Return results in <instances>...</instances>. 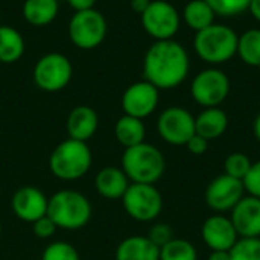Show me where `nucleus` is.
I'll return each mask as SVG.
<instances>
[{
    "label": "nucleus",
    "instance_id": "40",
    "mask_svg": "<svg viewBox=\"0 0 260 260\" xmlns=\"http://www.w3.org/2000/svg\"><path fill=\"white\" fill-rule=\"evenodd\" d=\"M2 232H3V229H2V222H0V236H2Z\"/></svg>",
    "mask_w": 260,
    "mask_h": 260
},
{
    "label": "nucleus",
    "instance_id": "38",
    "mask_svg": "<svg viewBox=\"0 0 260 260\" xmlns=\"http://www.w3.org/2000/svg\"><path fill=\"white\" fill-rule=\"evenodd\" d=\"M248 11L251 12V15H253L257 21H260V0H251Z\"/></svg>",
    "mask_w": 260,
    "mask_h": 260
},
{
    "label": "nucleus",
    "instance_id": "24",
    "mask_svg": "<svg viewBox=\"0 0 260 260\" xmlns=\"http://www.w3.org/2000/svg\"><path fill=\"white\" fill-rule=\"evenodd\" d=\"M181 17L190 29L200 32L215 23L216 14L206 0H190L186 3Z\"/></svg>",
    "mask_w": 260,
    "mask_h": 260
},
{
    "label": "nucleus",
    "instance_id": "14",
    "mask_svg": "<svg viewBox=\"0 0 260 260\" xmlns=\"http://www.w3.org/2000/svg\"><path fill=\"white\" fill-rule=\"evenodd\" d=\"M47 204L49 198L35 186H23L17 189L11 200L14 215L29 224L47 215Z\"/></svg>",
    "mask_w": 260,
    "mask_h": 260
},
{
    "label": "nucleus",
    "instance_id": "11",
    "mask_svg": "<svg viewBox=\"0 0 260 260\" xmlns=\"http://www.w3.org/2000/svg\"><path fill=\"white\" fill-rule=\"evenodd\" d=\"M157 133L172 146H186L195 134V117L183 107H169L157 119Z\"/></svg>",
    "mask_w": 260,
    "mask_h": 260
},
{
    "label": "nucleus",
    "instance_id": "36",
    "mask_svg": "<svg viewBox=\"0 0 260 260\" xmlns=\"http://www.w3.org/2000/svg\"><path fill=\"white\" fill-rule=\"evenodd\" d=\"M149 3H151V0H131V2H129L131 9H133L136 14H139V15H142V14L146 11V8L149 6Z\"/></svg>",
    "mask_w": 260,
    "mask_h": 260
},
{
    "label": "nucleus",
    "instance_id": "39",
    "mask_svg": "<svg viewBox=\"0 0 260 260\" xmlns=\"http://www.w3.org/2000/svg\"><path fill=\"white\" fill-rule=\"evenodd\" d=\"M253 133H254L256 140L260 143V111L257 113L256 119H254V123H253Z\"/></svg>",
    "mask_w": 260,
    "mask_h": 260
},
{
    "label": "nucleus",
    "instance_id": "35",
    "mask_svg": "<svg viewBox=\"0 0 260 260\" xmlns=\"http://www.w3.org/2000/svg\"><path fill=\"white\" fill-rule=\"evenodd\" d=\"M98 0H67V3L75 9V11H85V9H93Z\"/></svg>",
    "mask_w": 260,
    "mask_h": 260
},
{
    "label": "nucleus",
    "instance_id": "1",
    "mask_svg": "<svg viewBox=\"0 0 260 260\" xmlns=\"http://www.w3.org/2000/svg\"><path fill=\"white\" fill-rule=\"evenodd\" d=\"M190 70L186 47L172 40L154 41L143 58V78L158 90L180 87Z\"/></svg>",
    "mask_w": 260,
    "mask_h": 260
},
{
    "label": "nucleus",
    "instance_id": "19",
    "mask_svg": "<svg viewBox=\"0 0 260 260\" xmlns=\"http://www.w3.org/2000/svg\"><path fill=\"white\" fill-rule=\"evenodd\" d=\"M116 260H160V248L146 236L133 235L125 238L116 248Z\"/></svg>",
    "mask_w": 260,
    "mask_h": 260
},
{
    "label": "nucleus",
    "instance_id": "10",
    "mask_svg": "<svg viewBox=\"0 0 260 260\" xmlns=\"http://www.w3.org/2000/svg\"><path fill=\"white\" fill-rule=\"evenodd\" d=\"M142 26L155 41L172 40L181 24L177 8L166 0H151L146 11L140 15Z\"/></svg>",
    "mask_w": 260,
    "mask_h": 260
},
{
    "label": "nucleus",
    "instance_id": "27",
    "mask_svg": "<svg viewBox=\"0 0 260 260\" xmlns=\"http://www.w3.org/2000/svg\"><path fill=\"white\" fill-rule=\"evenodd\" d=\"M229 253L230 260H260V238H239Z\"/></svg>",
    "mask_w": 260,
    "mask_h": 260
},
{
    "label": "nucleus",
    "instance_id": "9",
    "mask_svg": "<svg viewBox=\"0 0 260 260\" xmlns=\"http://www.w3.org/2000/svg\"><path fill=\"white\" fill-rule=\"evenodd\" d=\"M230 93V79L229 76L215 67L201 70L195 75V78L190 82V94L192 99L204 107V108H213L219 107Z\"/></svg>",
    "mask_w": 260,
    "mask_h": 260
},
{
    "label": "nucleus",
    "instance_id": "7",
    "mask_svg": "<svg viewBox=\"0 0 260 260\" xmlns=\"http://www.w3.org/2000/svg\"><path fill=\"white\" fill-rule=\"evenodd\" d=\"M122 204L126 215L134 221L152 222L163 210V197L155 184L131 183L122 197Z\"/></svg>",
    "mask_w": 260,
    "mask_h": 260
},
{
    "label": "nucleus",
    "instance_id": "26",
    "mask_svg": "<svg viewBox=\"0 0 260 260\" xmlns=\"http://www.w3.org/2000/svg\"><path fill=\"white\" fill-rule=\"evenodd\" d=\"M160 260H198V251L187 239L174 238L160 248Z\"/></svg>",
    "mask_w": 260,
    "mask_h": 260
},
{
    "label": "nucleus",
    "instance_id": "30",
    "mask_svg": "<svg viewBox=\"0 0 260 260\" xmlns=\"http://www.w3.org/2000/svg\"><path fill=\"white\" fill-rule=\"evenodd\" d=\"M41 260H79V254L72 244L58 241L49 244L44 248Z\"/></svg>",
    "mask_w": 260,
    "mask_h": 260
},
{
    "label": "nucleus",
    "instance_id": "23",
    "mask_svg": "<svg viewBox=\"0 0 260 260\" xmlns=\"http://www.w3.org/2000/svg\"><path fill=\"white\" fill-rule=\"evenodd\" d=\"M26 50L23 35L12 26L0 24V62H17Z\"/></svg>",
    "mask_w": 260,
    "mask_h": 260
},
{
    "label": "nucleus",
    "instance_id": "28",
    "mask_svg": "<svg viewBox=\"0 0 260 260\" xmlns=\"http://www.w3.org/2000/svg\"><path fill=\"white\" fill-rule=\"evenodd\" d=\"M251 158L244 152H232L224 160V174L238 180H244L251 168Z\"/></svg>",
    "mask_w": 260,
    "mask_h": 260
},
{
    "label": "nucleus",
    "instance_id": "31",
    "mask_svg": "<svg viewBox=\"0 0 260 260\" xmlns=\"http://www.w3.org/2000/svg\"><path fill=\"white\" fill-rule=\"evenodd\" d=\"M146 238H148L154 245H157L158 248H161V247L166 245L169 241H172L175 236H174V230H172V227H171L169 224L157 222V224H154V225L149 229Z\"/></svg>",
    "mask_w": 260,
    "mask_h": 260
},
{
    "label": "nucleus",
    "instance_id": "2",
    "mask_svg": "<svg viewBox=\"0 0 260 260\" xmlns=\"http://www.w3.org/2000/svg\"><path fill=\"white\" fill-rule=\"evenodd\" d=\"M122 171L131 183L155 184L165 175L166 158L157 146L143 142L123 151Z\"/></svg>",
    "mask_w": 260,
    "mask_h": 260
},
{
    "label": "nucleus",
    "instance_id": "33",
    "mask_svg": "<svg viewBox=\"0 0 260 260\" xmlns=\"http://www.w3.org/2000/svg\"><path fill=\"white\" fill-rule=\"evenodd\" d=\"M58 227L55 225V222L46 215L40 219H37L35 222H32V232L37 238L40 239H49L56 233Z\"/></svg>",
    "mask_w": 260,
    "mask_h": 260
},
{
    "label": "nucleus",
    "instance_id": "25",
    "mask_svg": "<svg viewBox=\"0 0 260 260\" xmlns=\"http://www.w3.org/2000/svg\"><path fill=\"white\" fill-rule=\"evenodd\" d=\"M244 64L260 69V29H248L238 38V52Z\"/></svg>",
    "mask_w": 260,
    "mask_h": 260
},
{
    "label": "nucleus",
    "instance_id": "5",
    "mask_svg": "<svg viewBox=\"0 0 260 260\" xmlns=\"http://www.w3.org/2000/svg\"><path fill=\"white\" fill-rule=\"evenodd\" d=\"M93 155L85 142L67 139L56 145L49 158L50 172L62 181H76L91 168Z\"/></svg>",
    "mask_w": 260,
    "mask_h": 260
},
{
    "label": "nucleus",
    "instance_id": "16",
    "mask_svg": "<svg viewBox=\"0 0 260 260\" xmlns=\"http://www.w3.org/2000/svg\"><path fill=\"white\" fill-rule=\"evenodd\" d=\"M239 238H260V200L245 195L230 212Z\"/></svg>",
    "mask_w": 260,
    "mask_h": 260
},
{
    "label": "nucleus",
    "instance_id": "15",
    "mask_svg": "<svg viewBox=\"0 0 260 260\" xmlns=\"http://www.w3.org/2000/svg\"><path fill=\"white\" fill-rule=\"evenodd\" d=\"M201 238L210 251H230L239 239L230 216L224 213H213L203 222Z\"/></svg>",
    "mask_w": 260,
    "mask_h": 260
},
{
    "label": "nucleus",
    "instance_id": "37",
    "mask_svg": "<svg viewBox=\"0 0 260 260\" xmlns=\"http://www.w3.org/2000/svg\"><path fill=\"white\" fill-rule=\"evenodd\" d=\"M207 260H230V253L229 251L215 250V251H210Z\"/></svg>",
    "mask_w": 260,
    "mask_h": 260
},
{
    "label": "nucleus",
    "instance_id": "17",
    "mask_svg": "<svg viewBox=\"0 0 260 260\" xmlns=\"http://www.w3.org/2000/svg\"><path fill=\"white\" fill-rule=\"evenodd\" d=\"M98 126H99V116L94 111V108L88 105L75 107L69 113L67 123H66L69 139L85 142V143L96 134Z\"/></svg>",
    "mask_w": 260,
    "mask_h": 260
},
{
    "label": "nucleus",
    "instance_id": "20",
    "mask_svg": "<svg viewBox=\"0 0 260 260\" xmlns=\"http://www.w3.org/2000/svg\"><path fill=\"white\" fill-rule=\"evenodd\" d=\"M227 128H229V116L219 107L204 108L195 117V134L204 137L209 142L219 139L227 131Z\"/></svg>",
    "mask_w": 260,
    "mask_h": 260
},
{
    "label": "nucleus",
    "instance_id": "13",
    "mask_svg": "<svg viewBox=\"0 0 260 260\" xmlns=\"http://www.w3.org/2000/svg\"><path fill=\"white\" fill-rule=\"evenodd\" d=\"M160 90L148 81H139L131 84L122 94V110L125 114L146 119L158 107Z\"/></svg>",
    "mask_w": 260,
    "mask_h": 260
},
{
    "label": "nucleus",
    "instance_id": "29",
    "mask_svg": "<svg viewBox=\"0 0 260 260\" xmlns=\"http://www.w3.org/2000/svg\"><path fill=\"white\" fill-rule=\"evenodd\" d=\"M216 15L221 17H235L248 11L251 0H206Z\"/></svg>",
    "mask_w": 260,
    "mask_h": 260
},
{
    "label": "nucleus",
    "instance_id": "4",
    "mask_svg": "<svg viewBox=\"0 0 260 260\" xmlns=\"http://www.w3.org/2000/svg\"><path fill=\"white\" fill-rule=\"evenodd\" d=\"M238 34L225 24L212 26L195 34V53L207 64L218 66L230 61L238 52Z\"/></svg>",
    "mask_w": 260,
    "mask_h": 260
},
{
    "label": "nucleus",
    "instance_id": "12",
    "mask_svg": "<svg viewBox=\"0 0 260 260\" xmlns=\"http://www.w3.org/2000/svg\"><path fill=\"white\" fill-rule=\"evenodd\" d=\"M245 197V189L242 180L233 178L230 175H218L213 178L204 192L206 204L215 213L232 212L233 207Z\"/></svg>",
    "mask_w": 260,
    "mask_h": 260
},
{
    "label": "nucleus",
    "instance_id": "6",
    "mask_svg": "<svg viewBox=\"0 0 260 260\" xmlns=\"http://www.w3.org/2000/svg\"><path fill=\"white\" fill-rule=\"evenodd\" d=\"M69 38L82 50L98 47L107 37L108 24L102 12L98 9L76 11L69 21Z\"/></svg>",
    "mask_w": 260,
    "mask_h": 260
},
{
    "label": "nucleus",
    "instance_id": "34",
    "mask_svg": "<svg viewBox=\"0 0 260 260\" xmlns=\"http://www.w3.org/2000/svg\"><path fill=\"white\" fill-rule=\"evenodd\" d=\"M209 143H210V142L206 140L204 137H201V136H198V134H193V136L190 137V140L186 143V148H187V151H189L190 154H193V155H203V154L207 152Z\"/></svg>",
    "mask_w": 260,
    "mask_h": 260
},
{
    "label": "nucleus",
    "instance_id": "22",
    "mask_svg": "<svg viewBox=\"0 0 260 260\" xmlns=\"http://www.w3.org/2000/svg\"><path fill=\"white\" fill-rule=\"evenodd\" d=\"M114 137L119 145L125 149L140 145L145 142L146 137V126L142 119L123 114L117 119L114 125Z\"/></svg>",
    "mask_w": 260,
    "mask_h": 260
},
{
    "label": "nucleus",
    "instance_id": "21",
    "mask_svg": "<svg viewBox=\"0 0 260 260\" xmlns=\"http://www.w3.org/2000/svg\"><path fill=\"white\" fill-rule=\"evenodd\" d=\"M59 11L58 0H24L21 12L24 20L35 27H44L50 24Z\"/></svg>",
    "mask_w": 260,
    "mask_h": 260
},
{
    "label": "nucleus",
    "instance_id": "32",
    "mask_svg": "<svg viewBox=\"0 0 260 260\" xmlns=\"http://www.w3.org/2000/svg\"><path fill=\"white\" fill-rule=\"evenodd\" d=\"M242 183L247 195L260 200V160L251 163V168L244 177Z\"/></svg>",
    "mask_w": 260,
    "mask_h": 260
},
{
    "label": "nucleus",
    "instance_id": "18",
    "mask_svg": "<svg viewBox=\"0 0 260 260\" xmlns=\"http://www.w3.org/2000/svg\"><path fill=\"white\" fill-rule=\"evenodd\" d=\"M129 184L126 174L116 166L102 168L94 178V189L105 200H122Z\"/></svg>",
    "mask_w": 260,
    "mask_h": 260
},
{
    "label": "nucleus",
    "instance_id": "8",
    "mask_svg": "<svg viewBox=\"0 0 260 260\" xmlns=\"http://www.w3.org/2000/svg\"><path fill=\"white\" fill-rule=\"evenodd\" d=\"M32 76L40 90L55 93L69 85L73 76V66L66 55L59 52H50L43 55L35 62Z\"/></svg>",
    "mask_w": 260,
    "mask_h": 260
},
{
    "label": "nucleus",
    "instance_id": "3",
    "mask_svg": "<svg viewBox=\"0 0 260 260\" xmlns=\"http://www.w3.org/2000/svg\"><path fill=\"white\" fill-rule=\"evenodd\" d=\"M91 203L88 198L72 189H62L49 198L47 216L62 230L84 229L91 218Z\"/></svg>",
    "mask_w": 260,
    "mask_h": 260
}]
</instances>
